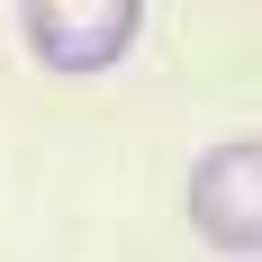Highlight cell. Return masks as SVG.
Listing matches in <instances>:
<instances>
[{
	"label": "cell",
	"instance_id": "2",
	"mask_svg": "<svg viewBox=\"0 0 262 262\" xmlns=\"http://www.w3.org/2000/svg\"><path fill=\"white\" fill-rule=\"evenodd\" d=\"M181 208H190V235L208 253H253L262 244V145L253 136H217L190 163Z\"/></svg>",
	"mask_w": 262,
	"mask_h": 262
},
{
	"label": "cell",
	"instance_id": "1",
	"mask_svg": "<svg viewBox=\"0 0 262 262\" xmlns=\"http://www.w3.org/2000/svg\"><path fill=\"white\" fill-rule=\"evenodd\" d=\"M18 46L36 73L91 81L145 46V0H18Z\"/></svg>",
	"mask_w": 262,
	"mask_h": 262
}]
</instances>
